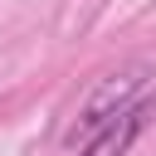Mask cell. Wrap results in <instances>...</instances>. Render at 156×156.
<instances>
[{"label": "cell", "mask_w": 156, "mask_h": 156, "mask_svg": "<svg viewBox=\"0 0 156 156\" xmlns=\"http://www.w3.org/2000/svg\"><path fill=\"white\" fill-rule=\"evenodd\" d=\"M156 78V68L146 63V58H132V63H122V68H112V73H102L98 78V88L83 98V107H78V132H98V127H107L117 112H127L132 102H136V93L146 88Z\"/></svg>", "instance_id": "obj_1"}, {"label": "cell", "mask_w": 156, "mask_h": 156, "mask_svg": "<svg viewBox=\"0 0 156 156\" xmlns=\"http://www.w3.org/2000/svg\"><path fill=\"white\" fill-rule=\"evenodd\" d=\"M146 117H151V102H132V107H127V112H117L107 127H98L78 156H127V151H132V141L141 136Z\"/></svg>", "instance_id": "obj_2"}]
</instances>
